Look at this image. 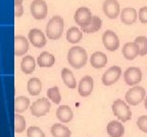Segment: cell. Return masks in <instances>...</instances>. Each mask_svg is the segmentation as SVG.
<instances>
[{"label":"cell","instance_id":"obj_1","mask_svg":"<svg viewBox=\"0 0 147 137\" xmlns=\"http://www.w3.org/2000/svg\"><path fill=\"white\" fill-rule=\"evenodd\" d=\"M88 56L87 52L84 48L80 46H75L71 47L67 53V61L69 65L73 66L74 68L80 69L84 67L87 63Z\"/></svg>","mask_w":147,"mask_h":137},{"label":"cell","instance_id":"obj_2","mask_svg":"<svg viewBox=\"0 0 147 137\" xmlns=\"http://www.w3.org/2000/svg\"><path fill=\"white\" fill-rule=\"evenodd\" d=\"M63 18L59 15L53 16L46 25V36L48 37L49 40H58L63 33Z\"/></svg>","mask_w":147,"mask_h":137},{"label":"cell","instance_id":"obj_3","mask_svg":"<svg viewBox=\"0 0 147 137\" xmlns=\"http://www.w3.org/2000/svg\"><path fill=\"white\" fill-rule=\"evenodd\" d=\"M111 109H113V115L119 119V121L127 122L131 119L132 117L131 109L121 98H117V100H115L113 102V106H111Z\"/></svg>","mask_w":147,"mask_h":137},{"label":"cell","instance_id":"obj_4","mask_svg":"<svg viewBox=\"0 0 147 137\" xmlns=\"http://www.w3.org/2000/svg\"><path fill=\"white\" fill-rule=\"evenodd\" d=\"M145 96H146V91H145L144 87L139 86V85H135L131 89H129L126 92V98L127 103L131 106H137L138 104H140L143 100H145Z\"/></svg>","mask_w":147,"mask_h":137},{"label":"cell","instance_id":"obj_5","mask_svg":"<svg viewBox=\"0 0 147 137\" xmlns=\"http://www.w3.org/2000/svg\"><path fill=\"white\" fill-rule=\"evenodd\" d=\"M50 108L51 105L48 98H38L37 100H35L34 103H33V105L31 106V113L35 117L45 116L49 112Z\"/></svg>","mask_w":147,"mask_h":137},{"label":"cell","instance_id":"obj_6","mask_svg":"<svg viewBox=\"0 0 147 137\" xmlns=\"http://www.w3.org/2000/svg\"><path fill=\"white\" fill-rule=\"evenodd\" d=\"M31 14L35 19L41 21L47 16V3L44 0H34L30 5Z\"/></svg>","mask_w":147,"mask_h":137},{"label":"cell","instance_id":"obj_7","mask_svg":"<svg viewBox=\"0 0 147 137\" xmlns=\"http://www.w3.org/2000/svg\"><path fill=\"white\" fill-rule=\"evenodd\" d=\"M92 17H93V15H92L90 9L85 6H82L77 9L76 12H75V15H74L76 23L80 25L81 27H88L91 23Z\"/></svg>","mask_w":147,"mask_h":137},{"label":"cell","instance_id":"obj_8","mask_svg":"<svg viewBox=\"0 0 147 137\" xmlns=\"http://www.w3.org/2000/svg\"><path fill=\"white\" fill-rule=\"evenodd\" d=\"M102 43H103L106 50L110 51V52L117 50L119 47V37L111 30H107L103 33V35H102Z\"/></svg>","mask_w":147,"mask_h":137},{"label":"cell","instance_id":"obj_9","mask_svg":"<svg viewBox=\"0 0 147 137\" xmlns=\"http://www.w3.org/2000/svg\"><path fill=\"white\" fill-rule=\"evenodd\" d=\"M124 79L126 84L135 86L142 79V71L139 67H129L124 73Z\"/></svg>","mask_w":147,"mask_h":137},{"label":"cell","instance_id":"obj_10","mask_svg":"<svg viewBox=\"0 0 147 137\" xmlns=\"http://www.w3.org/2000/svg\"><path fill=\"white\" fill-rule=\"evenodd\" d=\"M122 75V68L119 66H111L102 75V83L106 86L115 84Z\"/></svg>","mask_w":147,"mask_h":137},{"label":"cell","instance_id":"obj_11","mask_svg":"<svg viewBox=\"0 0 147 137\" xmlns=\"http://www.w3.org/2000/svg\"><path fill=\"white\" fill-rule=\"evenodd\" d=\"M102 8H103L104 14L110 19H115L121 12L117 0H104Z\"/></svg>","mask_w":147,"mask_h":137},{"label":"cell","instance_id":"obj_12","mask_svg":"<svg viewBox=\"0 0 147 137\" xmlns=\"http://www.w3.org/2000/svg\"><path fill=\"white\" fill-rule=\"evenodd\" d=\"M93 86H94L93 78L90 75L84 76L79 82V94L82 98H87L91 94L92 90H93Z\"/></svg>","mask_w":147,"mask_h":137},{"label":"cell","instance_id":"obj_13","mask_svg":"<svg viewBox=\"0 0 147 137\" xmlns=\"http://www.w3.org/2000/svg\"><path fill=\"white\" fill-rule=\"evenodd\" d=\"M29 41L31 42L34 47L36 48H42L46 45V38L41 30L39 29H32L29 32Z\"/></svg>","mask_w":147,"mask_h":137},{"label":"cell","instance_id":"obj_14","mask_svg":"<svg viewBox=\"0 0 147 137\" xmlns=\"http://www.w3.org/2000/svg\"><path fill=\"white\" fill-rule=\"evenodd\" d=\"M138 18V13L133 7H126L121 12V21L124 25H131L136 23Z\"/></svg>","mask_w":147,"mask_h":137},{"label":"cell","instance_id":"obj_15","mask_svg":"<svg viewBox=\"0 0 147 137\" xmlns=\"http://www.w3.org/2000/svg\"><path fill=\"white\" fill-rule=\"evenodd\" d=\"M122 53H123V56H124L127 60H134L138 55L140 54L139 46H138L135 42L126 43L124 47H123Z\"/></svg>","mask_w":147,"mask_h":137},{"label":"cell","instance_id":"obj_16","mask_svg":"<svg viewBox=\"0 0 147 137\" xmlns=\"http://www.w3.org/2000/svg\"><path fill=\"white\" fill-rule=\"evenodd\" d=\"M29 50V42L24 36H16L14 38V54L23 56Z\"/></svg>","mask_w":147,"mask_h":137},{"label":"cell","instance_id":"obj_17","mask_svg":"<svg viewBox=\"0 0 147 137\" xmlns=\"http://www.w3.org/2000/svg\"><path fill=\"white\" fill-rule=\"evenodd\" d=\"M107 63V56L102 52H94L90 57V64L93 68L100 69L103 68Z\"/></svg>","mask_w":147,"mask_h":137},{"label":"cell","instance_id":"obj_18","mask_svg":"<svg viewBox=\"0 0 147 137\" xmlns=\"http://www.w3.org/2000/svg\"><path fill=\"white\" fill-rule=\"evenodd\" d=\"M56 117L62 123H69L71 121V119L74 117L73 111L67 105L59 106L56 110Z\"/></svg>","mask_w":147,"mask_h":137},{"label":"cell","instance_id":"obj_19","mask_svg":"<svg viewBox=\"0 0 147 137\" xmlns=\"http://www.w3.org/2000/svg\"><path fill=\"white\" fill-rule=\"evenodd\" d=\"M106 131L110 137H122L125 133V128L121 122L110 121L107 124Z\"/></svg>","mask_w":147,"mask_h":137},{"label":"cell","instance_id":"obj_20","mask_svg":"<svg viewBox=\"0 0 147 137\" xmlns=\"http://www.w3.org/2000/svg\"><path fill=\"white\" fill-rule=\"evenodd\" d=\"M50 131L53 137H71V132L69 128L60 123H56L52 125Z\"/></svg>","mask_w":147,"mask_h":137},{"label":"cell","instance_id":"obj_21","mask_svg":"<svg viewBox=\"0 0 147 137\" xmlns=\"http://www.w3.org/2000/svg\"><path fill=\"white\" fill-rule=\"evenodd\" d=\"M55 58L51 53L49 52H42L37 59V63L40 67H51L54 64Z\"/></svg>","mask_w":147,"mask_h":137},{"label":"cell","instance_id":"obj_22","mask_svg":"<svg viewBox=\"0 0 147 137\" xmlns=\"http://www.w3.org/2000/svg\"><path fill=\"white\" fill-rule=\"evenodd\" d=\"M36 64H35L34 58L31 55H27L22 59L21 62V69L25 74H30L35 70Z\"/></svg>","mask_w":147,"mask_h":137},{"label":"cell","instance_id":"obj_23","mask_svg":"<svg viewBox=\"0 0 147 137\" xmlns=\"http://www.w3.org/2000/svg\"><path fill=\"white\" fill-rule=\"evenodd\" d=\"M83 32L77 27H69L67 32V41L71 44H77L82 40Z\"/></svg>","mask_w":147,"mask_h":137},{"label":"cell","instance_id":"obj_24","mask_svg":"<svg viewBox=\"0 0 147 137\" xmlns=\"http://www.w3.org/2000/svg\"><path fill=\"white\" fill-rule=\"evenodd\" d=\"M28 91L31 96H38L42 90L41 80L37 77L30 78L28 81Z\"/></svg>","mask_w":147,"mask_h":137},{"label":"cell","instance_id":"obj_25","mask_svg":"<svg viewBox=\"0 0 147 137\" xmlns=\"http://www.w3.org/2000/svg\"><path fill=\"white\" fill-rule=\"evenodd\" d=\"M61 78L62 81L69 88H75L77 86L76 78L74 76L73 72L67 68H62L61 70Z\"/></svg>","mask_w":147,"mask_h":137},{"label":"cell","instance_id":"obj_26","mask_svg":"<svg viewBox=\"0 0 147 137\" xmlns=\"http://www.w3.org/2000/svg\"><path fill=\"white\" fill-rule=\"evenodd\" d=\"M101 27H102V21H101V18L97 15H93L90 25L86 27H82V32L87 33V34H93V33L98 32L101 29Z\"/></svg>","mask_w":147,"mask_h":137},{"label":"cell","instance_id":"obj_27","mask_svg":"<svg viewBox=\"0 0 147 137\" xmlns=\"http://www.w3.org/2000/svg\"><path fill=\"white\" fill-rule=\"evenodd\" d=\"M30 107V100L26 96H18L14 100V110L16 113L25 112Z\"/></svg>","mask_w":147,"mask_h":137},{"label":"cell","instance_id":"obj_28","mask_svg":"<svg viewBox=\"0 0 147 137\" xmlns=\"http://www.w3.org/2000/svg\"><path fill=\"white\" fill-rule=\"evenodd\" d=\"M26 128V120L22 115L16 114L14 115V131L16 133L24 132Z\"/></svg>","mask_w":147,"mask_h":137},{"label":"cell","instance_id":"obj_29","mask_svg":"<svg viewBox=\"0 0 147 137\" xmlns=\"http://www.w3.org/2000/svg\"><path fill=\"white\" fill-rule=\"evenodd\" d=\"M47 98H49V100H51L54 104H59L61 100V96H60L59 89L57 86H53L51 88H49L47 90Z\"/></svg>","mask_w":147,"mask_h":137},{"label":"cell","instance_id":"obj_30","mask_svg":"<svg viewBox=\"0 0 147 137\" xmlns=\"http://www.w3.org/2000/svg\"><path fill=\"white\" fill-rule=\"evenodd\" d=\"M135 42L139 46V50H140V56H145L147 55V37L140 36L137 37L135 39Z\"/></svg>","mask_w":147,"mask_h":137},{"label":"cell","instance_id":"obj_31","mask_svg":"<svg viewBox=\"0 0 147 137\" xmlns=\"http://www.w3.org/2000/svg\"><path fill=\"white\" fill-rule=\"evenodd\" d=\"M27 136L28 137H45V134H44V132L39 127L31 126L27 130Z\"/></svg>","mask_w":147,"mask_h":137},{"label":"cell","instance_id":"obj_32","mask_svg":"<svg viewBox=\"0 0 147 137\" xmlns=\"http://www.w3.org/2000/svg\"><path fill=\"white\" fill-rule=\"evenodd\" d=\"M137 126L139 130L142 132L147 133V116H140L137 120Z\"/></svg>","mask_w":147,"mask_h":137},{"label":"cell","instance_id":"obj_33","mask_svg":"<svg viewBox=\"0 0 147 137\" xmlns=\"http://www.w3.org/2000/svg\"><path fill=\"white\" fill-rule=\"evenodd\" d=\"M139 21L142 23H147V6H143L139 9Z\"/></svg>","mask_w":147,"mask_h":137},{"label":"cell","instance_id":"obj_34","mask_svg":"<svg viewBox=\"0 0 147 137\" xmlns=\"http://www.w3.org/2000/svg\"><path fill=\"white\" fill-rule=\"evenodd\" d=\"M24 13L23 4H14V15L16 17H20Z\"/></svg>","mask_w":147,"mask_h":137},{"label":"cell","instance_id":"obj_35","mask_svg":"<svg viewBox=\"0 0 147 137\" xmlns=\"http://www.w3.org/2000/svg\"><path fill=\"white\" fill-rule=\"evenodd\" d=\"M24 0H14V4H23Z\"/></svg>","mask_w":147,"mask_h":137},{"label":"cell","instance_id":"obj_36","mask_svg":"<svg viewBox=\"0 0 147 137\" xmlns=\"http://www.w3.org/2000/svg\"><path fill=\"white\" fill-rule=\"evenodd\" d=\"M144 106H145V109L147 110V96H145V102H144Z\"/></svg>","mask_w":147,"mask_h":137}]
</instances>
